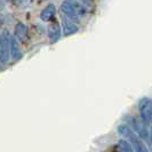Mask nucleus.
Masks as SVG:
<instances>
[{
  "mask_svg": "<svg viewBox=\"0 0 152 152\" xmlns=\"http://www.w3.org/2000/svg\"><path fill=\"white\" fill-rule=\"evenodd\" d=\"M10 44H12V37H9V33L7 31H4L1 33V39H0V61L2 64L8 62Z\"/></svg>",
  "mask_w": 152,
  "mask_h": 152,
  "instance_id": "1",
  "label": "nucleus"
},
{
  "mask_svg": "<svg viewBox=\"0 0 152 152\" xmlns=\"http://www.w3.org/2000/svg\"><path fill=\"white\" fill-rule=\"evenodd\" d=\"M138 109L141 118L145 124H151L152 122V99L144 97L138 103Z\"/></svg>",
  "mask_w": 152,
  "mask_h": 152,
  "instance_id": "2",
  "label": "nucleus"
},
{
  "mask_svg": "<svg viewBox=\"0 0 152 152\" xmlns=\"http://www.w3.org/2000/svg\"><path fill=\"white\" fill-rule=\"evenodd\" d=\"M130 121H132V126L134 127V130L136 132V134L138 136L142 137L143 140H149L150 138V133L146 128V124L142 120V118L132 117Z\"/></svg>",
  "mask_w": 152,
  "mask_h": 152,
  "instance_id": "3",
  "label": "nucleus"
},
{
  "mask_svg": "<svg viewBox=\"0 0 152 152\" xmlns=\"http://www.w3.org/2000/svg\"><path fill=\"white\" fill-rule=\"evenodd\" d=\"M61 10L68 16L70 20L78 21L79 17V12H78V6L77 1H64L61 5Z\"/></svg>",
  "mask_w": 152,
  "mask_h": 152,
  "instance_id": "4",
  "label": "nucleus"
},
{
  "mask_svg": "<svg viewBox=\"0 0 152 152\" xmlns=\"http://www.w3.org/2000/svg\"><path fill=\"white\" fill-rule=\"evenodd\" d=\"M128 138H129L130 144H132V146H133V149H134L136 152H150L149 151V149L146 148V145L143 143V141H142L138 136H136L134 133H133Z\"/></svg>",
  "mask_w": 152,
  "mask_h": 152,
  "instance_id": "5",
  "label": "nucleus"
},
{
  "mask_svg": "<svg viewBox=\"0 0 152 152\" xmlns=\"http://www.w3.org/2000/svg\"><path fill=\"white\" fill-rule=\"evenodd\" d=\"M61 26L57 23H53V24L49 25V28H48V38H49V42L50 44L56 42L58 39L61 38Z\"/></svg>",
  "mask_w": 152,
  "mask_h": 152,
  "instance_id": "6",
  "label": "nucleus"
},
{
  "mask_svg": "<svg viewBox=\"0 0 152 152\" xmlns=\"http://www.w3.org/2000/svg\"><path fill=\"white\" fill-rule=\"evenodd\" d=\"M15 36L18 40H21L22 42H26L29 39V31L28 26L23 23H17L15 28Z\"/></svg>",
  "mask_w": 152,
  "mask_h": 152,
  "instance_id": "7",
  "label": "nucleus"
},
{
  "mask_svg": "<svg viewBox=\"0 0 152 152\" xmlns=\"http://www.w3.org/2000/svg\"><path fill=\"white\" fill-rule=\"evenodd\" d=\"M55 6H54L53 4H49V5H47L42 10H41V13H40V18H41V21H44V22H49V21H52L53 20L54 15H55Z\"/></svg>",
  "mask_w": 152,
  "mask_h": 152,
  "instance_id": "8",
  "label": "nucleus"
},
{
  "mask_svg": "<svg viewBox=\"0 0 152 152\" xmlns=\"http://www.w3.org/2000/svg\"><path fill=\"white\" fill-rule=\"evenodd\" d=\"M10 54H12V57L13 60L16 61V60H20L21 56H22V53H21V49H20V46L17 44V40L16 38L12 37V44H10Z\"/></svg>",
  "mask_w": 152,
  "mask_h": 152,
  "instance_id": "9",
  "label": "nucleus"
},
{
  "mask_svg": "<svg viewBox=\"0 0 152 152\" xmlns=\"http://www.w3.org/2000/svg\"><path fill=\"white\" fill-rule=\"evenodd\" d=\"M77 31H78L77 24H75L73 22H68V21L63 22V34L64 36H71L76 33Z\"/></svg>",
  "mask_w": 152,
  "mask_h": 152,
  "instance_id": "10",
  "label": "nucleus"
},
{
  "mask_svg": "<svg viewBox=\"0 0 152 152\" xmlns=\"http://www.w3.org/2000/svg\"><path fill=\"white\" fill-rule=\"evenodd\" d=\"M117 130H118V133L120 134V135H122V136H126V137H129L134 132L130 129V127L128 126V125H119L118 126V128H117Z\"/></svg>",
  "mask_w": 152,
  "mask_h": 152,
  "instance_id": "11",
  "label": "nucleus"
},
{
  "mask_svg": "<svg viewBox=\"0 0 152 152\" xmlns=\"http://www.w3.org/2000/svg\"><path fill=\"white\" fill-rule=\"evenodd\" d=\"M118 145H119V148H120V150L122 152H133V146H132V144H130L129 142L125 141V140H120L118 142Z\"/></svg>",
  "mask_w": 152,
  "mask_h": 152,
  "instance_id": "12",
  "label": "nucleus"
}]
</instances>
